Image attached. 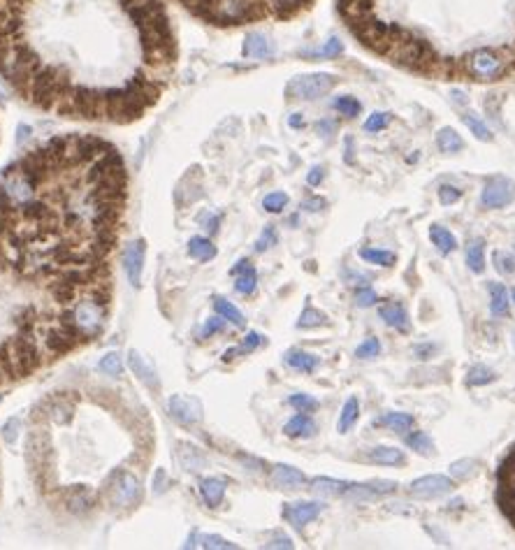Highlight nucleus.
<instances>
[{
    "mask_svg": "<svg viewBox=\"0 0 515 550\" xmlns=\"http://www.w3.org/2000/svg\"><path fill=\"white\" fill-rule=\"evenodd\" d=\"M177 63L163 0H0V74L68 119L132 123Z\"/></svg>",
    "mask_w": 515,
    "mask_h": 550,
    "instance_id": "1",
    "label": "nucleus"
},
{
    "mask_svg": "<svg viewBox=\"0 0 515 550\" xmlns=\"http://www.w3.org/2000/svg\"><path fill=\"white\" fill-rule=\"evenodd\" d=\"M195 19L212 26H244L267 19H293L316 0H177Z\"/></svg>",
    "mask_w": 515,
    "mask_h": 550,
    "instance_id": "2",
    "label": "nucleus"
},
{
    "mask_svg": "<svg viewBox=\"0 0 515 550\" xmlns=\"http://www.w3.org/2000/svg\"><path fill=\"white\" fill-rule=\"evenodd\" d=\"M460 68L471 79L497 81L509 74V70L513 68V58L506 54L504 49L476 47V49H471L469 54L462 56Z\"/></svg>",
    "mask_w": 515,
    "mask_h": 550,
    "instance_id": "3",
    "label": "nucleus"
},
{
    "mask_svg": "<svg viewBox=\"0 0 515 550\" xmlns=\"http://www.w3.org/2000/svg\"><path fill=\"white\" fill-rule=\"evenodd\" d=\"M63 323H70L77 328V332L84 339H93L103 332L105 321H107V304L98 302V299L88 297L81 299V302L72 304L70 309H65L61 314Z\"/></svg>",
    "mask_w": 515,
    "mask_h": 550,
    "instance_id": "4",
    "label": "nucleus"
},
{
    "mask_svg": "<svg viewBox=\"0 0 515 550\" xmlns=\"http://www.w3.org/2000/svg\"><path fill=\"white\" fill-rule=\"evenodd\" d=\"M337 86V77L328 72H313V74H300L286 86L288 98L293 100H316L320 96L330 93Z\"/></svg>",
    "mask_w": 515,
    "mask_h": 550,
    "instance_id": "5",
    "label": "nucleus"
},
{
    "mask_svg": "<svg viewBox=\"0 0 515 550\" xmlns=\"http://www.w3.org/2000/svg\"><path fill=\"white\" fill-rule=\"evenodd\" d=\"M515 200V181L504 177H492L490 179L483 190H480V207L483 210H502V207H509Z\"/></svg>",
    "mask_w": 515,
    "mask_h": 550,
    "instance_id": "6",
    "label": "nucleus"
},
{
    "mask_svg": "<svg viewBox=\"0 0 515 550\" xmlns=\"http://www.w3.org/2000/svg\"><path fill=\"white\" fill-rule=\"evenodd\" d=\"M114 506H135L142 499V486L128 471H119L112 476V486L107 488Z\"/></svg>",
    "mask_w": 515,
    "mask_h": 550,
    "instance_id": "7",
    "label": "nucleus"
},
{
    "mask_svg": "<svg viewBox=\"0 0 515 550\" xmlns=\"http://www.w3.org/2000/svg\"><path fill=\"white\" fill-rule=\"evenodd\" d=\"M453 488H455V483L451 476H444V474H427V476H420L411 483L409 493L415 499H436V497L453 493Z\"/></svg>",
    "mask_w": 515,
    "mask_h": 550,
    "instance_id": "8",
    "label": "nucleus"
},
{
    "mask_svg": "<svg viewBox=\"0 0 515 550\" xmlns=\"http://www.w3.org/2000/svg\"><path fill=\"white\" fill-rule=\"evenodd\" d=\"M170 413H172V418L181 425H197L202 420V404H200V399H195V397L172 395Z\"/></svg>",
    "mask_w": 515,
    "mask_h": 550,
    "instance_id": "9",
    "label": "nucleus"
},
{
    "mask_svg": "<svg viewBox=\"0 0 515 550\" xmlns=\"http://www.w3.org/2000/svg\"><path fill=\"white\" fill-rule=\"evenodd\" d=\"M144 256H146V241L137 239L128 244L123 251V270H126L132 286H142V270H144Z\"/></svg>",
    "mask_w": 515,
    "mask_h": 550,
    "instance_id": "10",
    "label": "nucleus"
},
{
    "mask_svg": "<svg viewBox=\"0 0 515 550\" xmlns=\"http://www.w3.org/2000/svg\"><path fill=\"white\" fill-rule=\"evenodd\" d=\"M395 490H397L395 481H369V483H355V486H348L346 497L353 499V502H369V499L393 495Z\"/></svg>",
    "mask_w": 515,
    "mask_h": 550,
    "instance_id": "11",
    "label": "nucleus"
},
{
    "mask_svg": "<svg viewBox=\"0 0 515 550\" xmlns=\"http://www.w3.org/2000/svg\"><path fill=\"white\" fill-rule=\"evenodd\" d=\"M323 511L320 502H295V504H286L284 508V518L293 525V527L302 529L304 525H309L311 520H316Z\"/></svg>",
    "mask_w": 515,
    "mask_h": 550,
    "instance_id": "12",
    "label": "nucleus"
},
{
    "mask_svg": "<svg viewBox=\"0 0 515 550\" xmlns=\"http://www.w3.org/2000/svg\"><path fill=\"white\" fill-rule=\"evenodd\" d=\"M42 413L61 425L70 423L74 416V397L70 393H58L54 397H49L42 404Z\"/></svg>",
    "mask_w": 515,
    "mask_h": 550,
    "instance_id": "13",
    "label": "nucleus"
},
{
    "mask_svg": "<svg viewBox=\"0 0 515 550\" xmlns=\"http://www.w3.org/2000/svg\"><path fill=\"white\" fill-rule=\"evenodd\" d=\"M378 316L386 325H390V328H395L400 332H411V321H409V314H406V309H404V304H400V302L381 304Z\"/></svg>",
    "mask_w": 515,
    "mask_h": 550,
    "instance_id": "14",
    "label": "nucleus"
},
{
    "mask_svg": "<svg viewBox=\"0 0 515 550\" xmlns=\"http://www.w3.org/2000/svg\"><path fill=\"white\" fill-rule=\"evenodd\" d=\"M272 483L281 490H297L306 486V476L290 464H277L272 471Z\"/></svg>",
    "mask_w": 515,
    "mask_h": 550,
    "instance_id": "15",
    "label": "nucleus"
},
{
    "mask_svg": "<svg viewBox=\"0 0 515 550\" xmlns=\"http://www.w3.org/2000/svg\"><path fill=\"white\" fill-rule=\"evenodd\" d=\"M232 274L237 277L235 281V290L239 295H253V290L258 286V274L255 268L248 260H239L235 268H232Z\"/></svg>",
    "mask_w": 515,
    "mask_h": 550,
    "instance_id": "16",
    "label": "nucleus"
},
{
    "mask_svg": "<svg viewBox=\"0 0 515 550\" xmlns=\"http://www.w3.org/2000/svg\"><path fill=\"white\" fill-rule=\"evenodd\" d=\"M63 502H65V508H68L70 513L84 515L96 506V497L91 495L86 488H72L63 495Z\"/></svg>",
    "mask_w": 515,
    "mask_h": 550,
    "instance_id": "17",
    "label": "nucleus"
},
{
    "mask_svg": "<svg viewBox=\"0 0 515 550\" xmlns=\"http://www.w3.org/2000/svg\"><path fill=\"white\" fill-rule=\"evenodd\" d=\"M284 362L295 372L311 374V372H316V367L320 365V357L313 353H306L302 348H290V351L284 355Z\"/></svg>",
    "mask_w": 515,
    "mask_h": 550,
    "instance_id": "18",
    "label": "nucleus"
},
{
    "mask_svg": "<svg viewBox=\"0 0 515 550\" xmlns=\"http://www.w3.org/2000/svg\"><path fill=\"white\" fill-rule=\"evenodd\" d=\"M464 258L473 274L485 272V239L483 237H471L464 246Z\"/></svg>",
    "mask_w": 515,
    "mask_h": 550,
    "instance_id": "19",
    "label": "nucleus"
},
{
    "mask_svg": "<svg viewBox=\"0 0 515 550\" xmlns=\"http://www.w3.org/2000/svg\"><path fill=\"white\" fill-rule=\"evenodd\" d=\"M128 362H130V367H132V372H135V377H139L149 388H154V390H161V381H158V374H156V369L151 365H149L142 355H139L137 351H130L128 353Z\"/></svg>",
    "mask_w": 515,
    "mask_h": 550,
    "instance_id": "20",
    "label": "nucleus"
},
{
    "mask_svg": "<svg viewBox=\"0 0 515 550\" xmlns=\"http://www.w3.org/2000/svg\"><path fill=\"white\" fill-rule=\"evenodd\" d=\"M284 435L290 437V439H309V437L316 435V423L306 413L300 411V413L293 416V418L286 423Z\"/></svg>",
    "mask_w": 515,
    "mask_h": 550,
    "instance_id": "21",
    "label": "nucleus"
},
{
    "mask_svg": "<svg viewBox=\"0 0 515 550\" xmlns=\"http://www.w3.org/2000/svg\"><path fill=\"white\" fill-rule=\"evenodd\" d=\"M274 54V45L270 38H265L262 33H248L244 42V56L246 58H270Z\"/></svg>",
    "mask_w": 515,
    "mask_h": 550,
    "instance_id": "22",
    "label": "nucleus"
},
{
    "mask_svg": "<svg viewBox=\"0 0 515 550\" xmlns=\"http://www.w3.org/2000/svg\"><path fill=\"white\" fill-rule=\"evenodd\" d=\"M367 460L374 464H386V466H400L406 462L404 451L395 446H376L367 453Z\"/></svg>",
    "mask_w": 515,
    "mask_h": 550,
    "instance_id": "23",
    "label": "nucleus"
},
{
    "mask_svg": "<svg viewBox=\"0 0 515 550\" xmlns=\"http://www.w3.org/2000/svg\"><path fill=\"white\" fill-rule=\"evenodd\" d=\"M487 290H490V311H492V316H497V319L509 316L511 299H509V293H506L504 283H490Z\"/></svg>",
    "mask_w": 515,
    "mask_h": 550,
    "instance_id": "24",
    "label": "nucleus"
},
{
    "mask_svg": "<svg viewBox=\"0 0 515 550\" xmlns=\"http://www.w3.org/2000/svg\"><path fill=\"white\" fill-rule=\"evenodd\" d=\"M351 483L346 481H337V479H328V476H318L311 481V490L316 495L320 497H339V495H346V490Z\"/></svg>",
    "mask_w": 515,
    "mask_h": 550,
    "instance_id": "25",
    "label": "nucleus"
},
{
    "mask_svg": "<svg viewBox=\"0 0 515 550\" xmlns=\"http://www.w3.org/2000/svg\"><path fill=\"white\" fill-rule=\"evenodd\" d=\"M429 239L444 256L453 253L455 248H458V239H455V235L446 226H439V223H434V226L429 228Z\"/></svg>",
    "mask_w": 515,
    "mask_h": 550,
    "instance_id": "26",
    "label": "nucleus"
},
{
    "mask_svg": "<svg viewBox=\"0 0 515 550\" xmlns=\"http://www.w3.org/2000/svg\"><path fill=\"white\" fill-rule=\"evenodd\" d=\"M200 495H202L204 504L209 508L221 506L223 495H226V483H223L221 479H204L200 483Z\"/></svg>",
    "mask_w": 515,
    "mask_h": 550,
    "instance_id": "27",
    "label": "nucleus"
},
{
    "mask_svg": "<svg viewBox=\"0 0 515 550\" xmlns=\"http://www.w3.org/2000/svg\"><path fill=\"white\" fill-rule=\"evenodd\" d=\"M413 416L411 413H404V411H390L386 416H381L378 425H386V428L400 432V435H409L413 430Z\"/></svg>",
    "mask_w": 515,
    "mask_h": 550,
    "instance_id": "28",
    "label": "nucleus"
},
{
    "mask_svg": "<svg viewBox=\"0 0 515 550\" xmlns=\"http://www.w3.org/2000/svg\"><path fill=\"white\" fill-rule=\"evenodd\" d=\"M436 147L441 154H458L464 149V139L458 135V130L455 128H441L436 132Z\"/></svg>",
    "mask_w": 515,
    "mask_h": 550,
    "instance_id": "29",
    "label": "nucleus"
},
{
    "mask_svg": "<svg viewBox=\"0 0 515 550\" xmlns=\"http://www.w3.org/2000/svg\"><path fill=\"white\" fill-rule=\"evenodd\" d=\"M177 455H179L181 466H184V469H188V471H200L202 466L207 464L204 455L197 451L195 446H190V444H179Z\"/></svg>",
    "mask_w": 515,
    "mask_h": 550,
    "instance_id": "30",
    "label": "nucleus"
},
{
    "mask_svg": "<svg viewBox=\"0 0 515 550\" xmlns=\"http://www.w3.org/2000/svg\"><path fill=\"white\" fill-rule=\"evenodd\" d=\"M358 416H360V402L355 397L346 399V404L342 406V413H339V423H337L339 432L346 435V432L358 423Z\"/></svg>",
    "mask_w": 515,
    "mask_h": 550,
    "instance_id": "31",
    "label": "nucleus"
},
{
    "mask_svg": "<svg viewBox=\"0 0 515 550\" xmlns=\"http://www.w3.org/2000/svg\"><path fill=\"white\" fill-rule=\"evenodd\" d=\"M214 309H216V314H219V316H223V319H226L228 323L235 325V328H244V323H246L244 314L239 311L232 302H228V299L216 297L214 299Z\"/></svg>",
    "mask_w": 515,
    "mask_h": 550,
    "instance_id": "32",
    "label": "nucleus"
},
{
    "mask_svg": "<svg viewBox=\"0 0 515 550\" xmlns=\"http://www.w3.org/2000/svg\"><path fill=\"white\" fill-rule=\"evenodd\" d=\"M360 258L369 265H378V268H393L397 263V256L393 251H383V248H360Z\"/></svg>",
    "mask_w": 515,
    "mask_h": 550,
    "instance_id": "33",
    "label": "nucleus"
},
{
    "mask_svg": "<svg viewBox=\"0 0 515 550\" xmlns=\"http://www.w3.org/2000/svg\"><path fill=\"white\" fill-rule=\"evenodd\" d=\"M188 253H190V258H195V260L204 263V260H212L216 256V246L207 237H193L188 241Z\"/></svg>",
    "mask_w": 515,
    "mask_h": 550,
    "instance_id": "34",
    "label": "nucleus"
},
{
    "mask_svg": "<svg viewBox=\"0 0 515 550\" xmlns=\"http://www.w3.org/2000/svg\"><path fill=\"white\" fill-rule=\"evenodd\" d=\"M492 381H497V372L490 369L485 365H476L467 372V386H471V388L487 386V383H492Z\"/></svg>",
    "mask_w": 515,
    "mask_h": 550,
    "instance_id": "35",
    "label": "nucleus"
},
{
    "mask_svg": "<svg viewBox=\"0 0 515 550\" xmlns=\"http://www.w3.org/2000/svg\"><path fill=\"white\" fill-rule=\"evenodd\" d=\"M323 325H328V316L318 309H313V306H306V309L300 314V319H297V328L300 330L323 328Z\"/></svg>",
    "mask_w": 515,
    "mask_h": 550,
    "instance_id": "36",
    "label": "nucleus"
},
{
    "mask_svg": "<svg viewBox=\"0 0 515 550\" xmlns=\"http://www.w3.org/2000/svg\"><path fill=\"white\" fill-rule=\"evenodd\" d=\"M462 121H464V126H467V128L473 132V135H476V139H480V142H492V132H490V128L478 119L476 114L464 112V114H462Z\"/></svg>",
    "mask_w": 515,
    "mask_h": 550,
    "instance_id": "37",
    "label": "nucleus"
},
{
    "mask_svg": "<svg viewBox=\"0 0 515 550\" xmlns=\"http://www.w3.org/2000/svg\"><path fill=\"white\" fill-rule=\"evenodd\" d=\"M406 444H409L415 453L422 455H432L434 453V441L427 435V432H413V435H406Z\"/></svg>",
    "mask_w": 515,
    "mask_h": 550,
    "instance_id": "38",
    "label": "nucleus"
},
{
    "mask_svg": "<svg viewBox=\"0 0 515 550\" xmlns=\"http://www.w3.org/2000/svg\"><path fill=\"white\" fill-rule=\"evenodd\" d=\"M478 474V462L471 460V457H464L460 462H453L451 464V476L453 479H460V481H469Z\"/></svg>",
    "mask_w": 515,
    "mask_h": 550,
    "instance_id": "39",
    "label": "nucleus"
},
{
    "mask_svg": "<svg viewBox=\"0 0 515 550\" xmlns=\"http://www.w3.org/2000/svg\"><path fill=\"white\" fill-rule=\"evenodd\" d=\"M332 107L339 112V114H344V116H348V119H353V116H358L360 114V110H362V105L358 103V98H353V96H342V98H337L335 103H332Z\"/></svg>",
    "mask_w": 515,
    "mask_h": 550,
    "instance_id": "40",
    "label": "nucleus"
},
{
    "mask_svg": "<svg viewBox=\"0 0 515 550\" xmlns=\"http://www.w3.org/2000/svg\"><path fill=\"white\" fill-rule=\"evenodd\" d=\"M494 260V270L502 274V277H511V274H515V256L509 253V251H494L492 256Z\"/></svg>",
    "mask_w": 515,
    "mask_h": 550,
    "instance_id": "41",
    "label": "nucleus"
},
{
    "mask_svg": "<svg viewBox=\"0 0 515 550\" xmlns=\"http://www.w3.org/2000/svg\"><path fill=\"white\" fill-rule=\"evenodd\" d=\"M288 404L293 406V409L302 411V413H311L318 409V399H313L311 395H304V393H297L288 399Z\"/></svg>",
    "mask_w": 515,
    "mask_h": 550,
    "instance_id": "42",
    "label": "nucleus"
},
{
    "mask_svg": "<svg viewBox=\"0 0 515 550\" xmlns=\"http://www.w3.org/2000/svg\"><path fill=\"white\" fill-rule=\"evenodd\" d=\"M286 205H288V195H286V193H279V190H274V193L265 195V200H262L265 212H270V214H279V212H284V210H286Z\"/></svg>",
    "mask_w": 515,
    "mask_h": 550,
    "instance_id": "43",
    "label": "nucleus"
},
{
    "mask_svg": "<svg viewBox=\"0 0 515 550\" xmlns=\"http://www.w3.org/2000/svg\"><path fill=\"white\" fill-rule=\"evenodd\" d=\"M393 121V114L388 112H374L371 116H367V121H364V130L367 132H378L388 128V123Z\"/></svg>",
    "mask_w": 515,
    "mask_h": 550,
    "instance_id": "44",
    "label": "nucleus"
},
{
    "mask_svg": "<svg viewBox=\"0 0 515 550\" xmlns=\"http://www.w3.org/2000/svg\"><path fill=\"white\" fill-rule=\"evenodd\" d=\"M462 195H464V193H462V188L451 186V183H441V188H439V202H441L444 207L455 205Z\"/></svg>",
    "mask_w": 515,
    "mask_h": 550,
    "instance_id": "45",
    "label": "nucleus"
},
{
    "mask_svg": "<svg viewBox=\"0 0 515 550\" xmlns=\"http://www.w3.org/2000/svg\"><path fill=\"white\" fill-rule=\"evenodd\" d=\"M378 353H381V341L376 337H369L367 341H362V344L358 346L355 357H360V360H367V357H376Z\"/></svg>",
    "mask_w": 515,
    "mask_h": 550,
    "instance_id": "46",
    "label": "nucleus"
},
{
    "mask_svg": "<svg viewBox=\"0 0 515 550\" xmlns=\"http://www.w3.org/2000/svg\"><path fill=\"white\" fill-rule=\"evenodd\" d=\"M100 369L105 374H112V377H119L123 372V362H121V355L119 353H107L103 360H100Z\"/></svg>",
    "mask_w": 515,
    "mask_h": 550,
    "instance_id": "47",
    "label": "nucleus"
},
{
    "mask_svg": "<svg viewBox=\"0 0 515 550\" xmlns=\"http://www.w3.org/2000/svg\"><path fill=\"white\" fill-rule=\"evenodd\" d=\"M200 546L202 548H209V550H235L237 546L235 544H230L228 539H223V537H219V534H209V537H200Z\"/></svg>",
    "mask_w": 515,
    "mask_h": 550,
    "instance_id": "48",
    "label": "nucleus"
},
{
    "mask_svg": "<svg viewBox=\"0 0 515 550\" xmlns=\"http://www.w3.org/2000/svg\"><path fill=\"white\" fill-rule=\"evenodd\" d=\"M277 239H279V237H277V228H274V226H267V228H265L262 235L258 237V241H255V251H258V253L267 251L270 246L277 244Z\"/></svg>",
    "mask_w": 515,
    "mask_h": 550,
    "instance_id": "49",
    "label": "nucleus"
},
{
    "mask_svg": "<svg viewBox=\"0 0 515 550\" xmlns=\"http://www.w3.org/2000/svg\"><path fill=\"white\" fill-rule=\"evenodd\" d=\"M378 302V295H376V290H371V288H360V290H355V304L358 306H362V309H367V306H374Z\"/></svg>",
    "mask_w": 515,
    "mask_h": 550,
    "instance_id": "50",
    "label": "nucleus"
},
{
    "mask_svg": "<svg viewBox=\"0 0 515 550\" xmlns=\"http://www.w3.org/2000/svg\"><path fill=\"white\" fill-rule=\"evenodd\" d=\"M19 430H21V420L19 418H10L3 425V439L5 444H14L16 437H19Z\"/></svg>",
    "mask_w": 515,
    "mask_h": 550,
    "instance_id": "51",
    "label": "nucleus"
},
{
    "mask_svg": "<svg viewBox=\"0 0 515 550\" xmlns=\"http://www.w3.org/2000/svg\"><path fill=\"white\" fill-rule=\"evenodd\" d=\"M226 319L223 316H216V319H209L204 323V328H202V332H200V337H212V335H216V332H221V330H226Z\"/></svg>",
    "mask_w": 515,
    "mask_h": 550,
    "instance_id": "52",
    "label": "nucleus"
},
{
    "mask_svg": "<svg viewBox=\"0 0 515 550\" xmlns=\"http://www.w3.org/2000/svg\"><path fill=\"white\" fill-rule=\"evenodd\" d=\"M262 344H265L262 335H258V332H248L246 339H244V344L239 346V348H242V353H251V351H255L258 346H262Z\"/></svg>",
    "mask_w": 515,
    "mask_h": 550,
    "instance_id": "53",
    "label": "nucleus"
},
{
    "mask_svg": "<svg viewBox=\"0 0 515 550\" xmlns=\"http://www.w3.org/2000/svg\"><path fill=\"white\" fill-rule=\"evenodd\" d=\"M342 52H344V45L339 42L337 38H332L330 42H328L325 47H323V49H318V52H316L313 56H330V58H332V56H339Z\"/></svg>",
    "mask_w": 515,
    "mask_h": 550,
    "instance_id": "54",
    "label": "nucleus"
},
{
    "mask_svg": "<svg viewBox=\"0 0 515 550\" xmlns=\"http://www.w3.org/2000/svg\"><path fill=\"white\" fill-rule=\"evenodd\" d=\"M267 548H286V550H290V548H295V544H293V539L286 537V534H274L272 541L267 544Z\"/></svg>",
    "mask_w": 515,
    "mask_h": 550,
    "instance_id": "55",
    "label": "nucleus"
},
{
    "mask_svg": "<svg viewBox=\"0 0 515 550\" xmlns=\"http://www.w3.org/2000/svg\"><path fill=\"white\" fill-rule=\"evenodd\" d=\"M323 179H325V170H323L320 165H316V168H311V172L306 174V183H309V186H318Z\"/></svg>",
    "mask_w": 515,
    "mask_h": 550,
    "instance_id": "56",
    "label": "nucleus"
},
{
    "mask_svg": "<svg viewBox=\"0 0 515 550\" xmlns=\"http://www.w3.org/2000/svg\"><path fill=\"white\" fill-rule=\"evenodd\" d=\"M202 226L207 228V230H209L212 232V235H214V232L216 230H219V223H221V216H216V214H204L202 216Z\"/></svg>",
    "mask_w": 515,
    "mask_h": 550,
    "instance_id": "57",
    "label": "nucleus"
},
{
    "mask_svg": "<svg viewBox=\"0 0 515 550\" xmlns=\"http://www.w3.org/2000/svg\"><path fill=\"white\" fill-rule=\"evenodd\" d=\"M323 207H325V200H323V197H309L302 205V210H306V212H320Z\"/></svg>",
    "mask_w": 515,
    "mask_h": 550,
    "instance_id": "58",
    "label": "nucleus"
},
{
    "mask_svg": "<svg viewBox=\"0 0 515 550\" xmlns=\"http://www.w3.org/2000/svg\"><path fill=\"white\" fill-rule=\"evenodd\" d=\"M290 126H293V128H302L304 126V121H302V114H293V116H290Z\"/></svg>",
    "mask_w": 515,
    "mask_h": 550,
    "instance_id": "59",
    "label": "nucleus"
},
{
    "mask_svg": "<svg viewBox=\"0 0 515 550\" xmlns=\"http://www.w3.org/2000/svg\"><path fill=\"white\" fill-rule=\"evenodd\" d=\"M511 493H513V499H515V481H513V486H511Z\"/></svg>",
    "mask_w": 515,
    "mask_h": 550,
    "instance_id": "60",
    "label": "nucleus"
},
{
    "mask_svg": "<svg viewBox=\"0 0 515 550\" xmlns=\"http://www.w3.org/2000/svg\"><path fill=\"white\" fill-rule=\"evenodd\" d=\"M513 302H515V288H513Z\"/></svg>",
    "mask_w": 515,
    "mask_h": 550,
    "instance_id": "61",
    "label": "nucleus"
},
{
    "mask_svg": "<svg viewBox=\"0 0 515 550\" xmlns=\"http://www.w3.org/2000/svg\"><path fill=\"white\" fill-rule=\"evenodd\" d=\"M513 346H515V332H513Z\"/></svg>",
    "mask_w": 515,
    "mask_h": 550,
    "instance_id": "62",
    "label": "nucleus"
}]
</instances>
